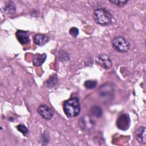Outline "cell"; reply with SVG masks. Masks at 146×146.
I'll list each match as a JSON object with an SVG mask.
<instances>
[{
	"mask_svg": "<svg viewBox=\"0 0 146 146\" xmlns=\"http://www.w3.org/2000/svg\"><path fill=\"white\" fill-rule=\"evenodd\" d=\"M63 111L68 117L78 116L80 111V106L76 98H72L66 100L63 104Z\"/></svg>",
	"mask_w": 146,
	"mask_h": 146,
	"instance_id": "obj_1",
	"label": "cell"
},
{
	"mask_svg": "<svg viewBox=\"0 0 146 146\" xmlns=\"http://www.w3.org/2000/svg\"><path fill=\"white\" fill-rule=\"evenodd\" d=\"M93 15L95 22L99 25L108 26L112 22L111 14L104 9H96L94 10Z\"/></svg>",
	"mask_w": 146,
	"mask_h": 146,
	"instance_id": "obj_2",
	"label": "cell"
},
{
	"mask_svg": "<svg viewBox=\"0 0 146 146\" xmlns=\"http://www.w3.org/2000/svg\"><path fill=\"white\" fill-rule=\"evenodd\" d=\"M112 45L114 50L121 53L128 52L130 48L129 42L122 36H117L115 37L112 39Z\"/></svg>",
	"mask_w": 146,
	"mask_h": 146,
	"instance_id": "obj_3",
	"label": "cell"
},
{
	"mask_svg": "<svg viewBox=\"0 0 146 146\" xmlns=\"http://www.w3.org/2000/svg\"><path fill=\"white\" fill-rule=\"evenodd\" d=\"M130 123V118L127 113L121 114L119 116L116 120V125L117 128L123 131H125L129 128Z\"/></svg>",
	"mask_w": 146,
	"mask_h": 146,
	"instance_id": "obj_4",
	"label": "cell"
},
{
	"mask_svg": "<svg viewBox=\"0 0 146 146\" xmlns=\"http://www.w3.org/2000/svg\"><path fill=\"white\" fill-rule=\"evenodd\" d=\"M37 112L43 118L46 120L52 119L54 116L52 110L49 107L44 104L39 106L37 108Z\"/></svg>",
	"mask_w": 146,
	"mask_h": 146,
	"instance_id": "obj_5",
	"label": "cell"
},
{
	"mask_svg": "<svg viewBox=\"0 0 146 146\" xmlns=\"http://www.w3.org/2000/svg\"><path fill=\"white\" fill-rule=\"evenodd\" d=\"M96 62L104 69H109L112 66V61L106 54H101L96 58Z\"/></svg>",
	"mask_w": 146,
	"mask_h": 146,
	"instance_id": "obj_6",
	"label": "cell"
},
{
	"mask_svg": "<svg viewBox=\"0 0 146 146\" xmlns=\"http://www.w3.org/2000/svg\"><path fill=\"white\" fill-rule=\"evenodd\" d=\"M145 127L144 126L139 127L135 131V136L137 141L141 144H146Z\"/></svg>",
	"mask_w": 146,
	"mask_h": 146,
	"instance_id": "obj_7",
	"label": "cell"
},
{
	"mask_svg": "<svg viewBox=\"0 0 146 146\" xmlns=\"http://www.w3.org/2000/svg\"><path fill=\"white\" fill-rule=\"evenodd\" d=\"M16 36L18 41L22 44H27L29 42V33L23 30H18L16 33Z\"/></svg>",
	"mask_w": 146,
	"mask_h": 146,
	"instance_id": "obj_8",
	"label": "cell"
},
{
	"mask_svg": "<svg viewBox=\"0 0 146 146\" xmlns=\"http://www.w3.org/2000/svg\"><path fill=\"white\" fill-rule=\"evenodd\" d=\"M49 38L44 34H37L33 37V41L35 44L38 46H43L48 42Z\"/></svg>",
	"mask_w": 146,
	"mask_h": 146,
	"instance_id": "obj_9",
	"label": "cell"
},
{
	"mask_svg": "<svg viewBox=\"0 0 146 146\" xmlns=\"http://www.w3.org/2000/svg\"><path fill=\"white\" fill-rule=\"evenodd\" d=\"M47 55L45 53H43V54H36L34 55L33 63L34 66L36 67H39L42 66V64L46 60Z\"/></svg>",
	"mask_w": 146,
	"mask_h": 146,
	"instance_id": "obj_10",
	"label": "cell"
},
{
	"mask_svg": "<svg viewBox=\"0 0 146 146\" xmlns=\"http://www.w3.org/2000/svg\"><path fill=\"white\" fill-rule=\"evenodd\" d=\"M16 10L15 4L13 2H7L4 7V11L7 14H13Z\"/></svg>",
	"mask_w": 146,
	"mask_h": 146,
	"instance_id": "obj_11",
	"label": "cell"
},
{
	"mask_svg": "<svg viewBox=\"0 0 146 146\" xmlns=\"http://www.w3.org/2000/svg\"><path fill=\"white\" fill-rule=\"evenodd\" d=\"M58 78L56 75L54 74L52 75L46 82V85L48 87H52L54 85L56 84L58 82Z\"/></svg>",
	"mask_w": 146,
	"mask_h": 146,
	"instance_id": "obj_12",
	"label": "cell"
},
{
	"mask_svg": "<svg viewBox=\"0 0 146 146\" xmlns=\"http://www.w3.org/2000/svg\"><path fill=\"white\" fill-rule=\"evenodd\" d=\"M91 113L92 115L99 117L102 115L103 111L102 108L99 106H94L91 108Z\"/></svg>",
	"mask_w": 146,
	"mask_h": 146,
	"instance_id": "obj_13",
	"label": "cell"
},
{
	"mask_svg": "<svg viewBox=\"0 0 146 146\" xmlns=\"http://www.w3.org/2000/svg\"><path fill=\"white\" fill-rule=\"evenodd\" d=\"M84 86L86 88L88 89H92L94 88L96 85H97V82L96 80H88L85 82L84 84Z\"/></svg>",
	"mask_w": 146,
	"mask_h": 146,
	"instance_id": "obj_14",
	"label": "cell"
},
{
	"mask_svg": "<svg viewBox=\"0 0 146 146\" xmlns=\"http://www.w3.org/2000/svg\"><path fill=\"white\" fill-rule=\"evenodd\" d=\"M59 57L60 58V60L62 62L68 60H69V58H70L68 53L62 50H60V51H59Z\"/></svg>",
	"mask_w": 146,
	"mask_h": 146,
	"instance_id": "obj_15",
	"label": "cell"
},
{
	"mask_svg": "<svg viewBox=\"0 0 146 146\" xmlns=\"http://www.w3.org/2000/svg\"><path fill=\"white\" fill-rule=\"evenodd\" d=\"M109 2L115 4L117 6L123 7L128 2V1H109Z\"/></svg>",
	"mask_w": 146,
	"mask_h": 146,
	"instance_id": "obj_16",
	"label": "cell"
},
{
	"mask_svg": "<svg viewBox=\"0 0 146 146\" xmlns=\"http://www.w3.org/2000/svg\"><path fill=\"white\" fill-rule=\"evenodd\" d=\"M17 129L20 131L23 135H26L27 132H28V129L27 128V127L26 126H25L24 125H22V124H19L18 125H17Z\"/></svg>",
	"mask_w": 146,
	"mask_h": 146,
	"instance_id": "obj_17",
	"label": "cell"
},
{
	"mask_svg": "<svg viewBox=\"0 0 146 146\" xmlns=\"http://www.w3.org/2000/svg\"><path fill=\"white\" fill-rule=\"evenodd\" d=\"M69 33L70 34V35L74 37V38H76L78 34H79V30L76 28V27H71L70 29V31H69Z\"/></svg>",
	"mask_w": 146,
	"mask_h": 146,
	"instance_id": "obj_18",
	"label": "cell"
}]
</instances>
